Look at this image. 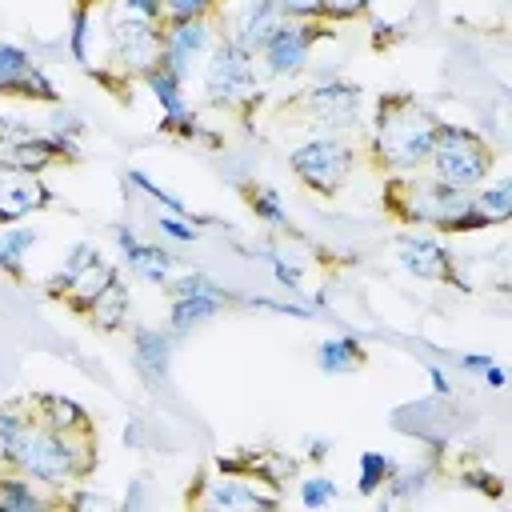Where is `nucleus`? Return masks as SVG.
I'll list each match as a JSON object with an SVG mask.
<instances>
[{"label":"nucleus","mask_w":512,"mask_h":512,"mask_svg":"<svg viewBox=\"0 0 512 512\" xmlns=\"http://www.w3.org/2000/svg\"><path fill=\"white\" fill-rule=\"evenodd\" d=\"M388 212L400 216L404 224H424V228H436V232H484L492 228V220L476 208L472 192L464 188H452L444 180H436L428 168L420 172H396L388 180Z\"/></svg>","instance_id":"1"},{"label":"nucleus","mask_w":512,"mask_h":512,"mask_svg":"<svg viewBox=\"0 0 512 512\" xmlns=\"http://www.w3.org/2000/svg\"><path fill=\"white\" fill-rule=\"evenodd\" d=\"M0 456L24 472L28 480L44 488H60L68 480H80L92 472L96 452H92V432H56L40 424L36 416L24 420V428L0 448Z\"/></svg>","instance_id":"2"},{"label":"nucleus","mask_w":512,"mask_h":512,"mask_svg":"<svg viewBox=\"0 0 512 512\" xmlns=\"http://www.w3.org/2000/svg\"><path fill=\"white\" fill-rule=\"evenodd\" d=\"M440 120L432 116V108H424L416 96L396 92L384 96L376 104L372 116V132H368V152L384 172H416L428 164L432 140H436Z\"/></svg>","instance_id":"3"},{"label":"nucleus","mask_w":512,"mask_h":512,"mask_svg":"<svg viewBox=\"0 0 512 512\" xmlns=\"http://www.w3.org/2000/svg\"><path fill=\"white\" fill-rule=\"evenodd\" d=\"M492 164H496V152H492V144L480 132L460 128V124H440L424 168L436 180L472 192V188H480L492 176Z\"/></svg>","instance_id":"4"},{"label":"nucleus","mask_w":512,"mask_h":512,"mask_svg":"<svg viewBox=\"0 0 512 512\" xmlns=\"http://www.w3.org/2000/svg\"><path fill=\"white\" fill-rule=\"evenodd\" d=\"M204 96L216 108H240L260 96V68L256 52L240 48L236 40H216L204 60Z\"/></svg>","instance_id":"5"},{"label":"nucleus","mask_w":512,"mask_h":512,"mask_svg":"<svg viewBox=\"0 0 512 512\" xmlns=\"http://www.w3.org/2000/svg\"><path fill=\"white\" fill-rule=\"evenodd\" d=\"M288 164L300 184H308L320 196H336L356 164V148L344 144L340 136H308L288 152Z\"/></svg>","instance_id":"6"},{"label":"nucleus","mask_w":512,"mask_h":512,"mask_svg":"<svg viewBox=\"0 0 512 512\" xmlns=\"http://www.w3.org/2000/svg\"><path fill=\"white\" fill-rule=\"evenodd\" d=\"M328 36H332L328 20H280L268 32V40L260 44L256 60L272 80H292V76H300L308 68L312 48L320 40H328Z\"/></svg>","instance_id":"7"},{"label":"nucleus","mask_w":512,"mask_h":512,"mask_svg":"<svg viewBox=\"0 0 512 512\" xmlns=\"http://www.w3.org/2000/svg\"><path fill=\"white\" fill-rule=\"evenodd\" d=\"M108 64L120 76H144L160 64V24L128 16L112 4L108 20Z\"/></svg>","instance_id":"8"},{"label":"nucleus","mask_w":512,"mask_h":512,"mask_svg":"<svg viewBox=\"0 0 512 512\" xmlns=\"http://www.w3.org/2000/svg\"><path fill=\"white\" fill-rule=\"evenodd\" d=\"M360 88L352 84V80H340V76H332V80H316L304 96H300V112L312 120V124H320V128H328V132H344V128H356V120H360Z\"/></svg>","instance_id":"9"},{"label":"nucleus","mask_w":512,"mask_h":512,"mask_svg":"<svg viewBox=\"0 0 512 512\" xmlns=\"http://www.w3.org/2000/svg\"><path fill=\"white\" fill-rule=\"evenodd\" d=\"M212 48V32H208V16H192V20H164L160 24V64L176 76L188 80L192 68L208 56Z\"/></svg>","instance_id":"10"},{"label":"nucleus","mask_w":512,"mask_h":512,"mask_svg":"<svg viewBox=\"0 0 512 512\" xmlns=\"http://www.w3.org/2000/svg\"><path fill=\"white\" fill-rule=\"evenodd\" d=\"M0 96H20V100H40V104H56V84L44 76V68L20 48L0 40Z\"/></svg>","instance_id":"11"},{"label":"nucleus","mask_w":512,"mask_h":512,"mask_svg":"<svg viewBox=\"0 0 512 512\" xmlns=\"http://www.w3.org/2000/svg\"><path fill=\"white\" fill-rule=\"evenodd\" d=\"M396 260L416 280H456V256L428 232H404L396 236Z\"/></svg>","instance_id":"12"},{"label":"nucleus","mask_w":512,"mask_h":512,"mask_svg":"<svg viewBox=\"0 0 512 512\" xmlns=\"http://www.w3.org/2000/svg\"><path fill=\"white\" fill-rule=\"evenodd\" d=\"M48 204H52V192L40 180V172L0 168V224H16L32 212H44Z\"/></svg>","instance_id":"13"},{"label":"nucleus","mask_w":512,"mask_h":512,"mask_svg":"<svg viewBox=\"0 0 512 512\" xmlns=\"http://www.w3.org/2000/svg\"><path fill=\"white\" fill-rule=\"evenodd\" d=\"M196 504L204 508H216V512H236V508H276L280 496L276 492H264L256 480L248 476H220V480H204V492L192 496Z\"/></svg>","instance_id":"14"},{"label":"nucleus","mask_w":512,"mask_h":512,"mask_svg":"<svg viewBox=\"0 0 512 512\" xmlns=\"http://www.w3.org/2000/svg\"><path fill=\"white\" fill-rule=\"evenodd\" d=\"M232 4H236V16H232L228 40H236L248 52H260V44L268 40V32L280 24L276 4L272 0H232Z\"/></svg>","instance_id":"15"},{"label":"nucleus","mask_w":512,"mask_h":512,"mask_svg":"<svg viewBox=\"0 0 512 512\" xmlns=\"http://www.w3.org/2000/svg\"><path fill=\"white\" fill-rule=\"evenodd\" d=\"M120 272H116V264L112 260H104L100 252L92 256V260H84L76 272H72V280H68V288H64V300L76 308V312H88L92 308V300L116 280Z\"/></svg>","instance_id":"16"},{"label":"nucleus","mask_w":512,"mask_h":512,"mask_svg":"<svg viewBox=\"0 0 512 512\" xmlns=\"http://www.w3.org/2000/svg\"><path fill=\"white\" fill-rule=\"evenodd\" d=\"M28 412H32L40 424L56 428V432H92L88 412H84L76 400L56 396V392H40V396H32V400H28Z\"/></svg>","instance_id":"17"},{"label":"nucleus","mask_w":512,"mask_h":512,"mask_svg":"<svg viewBox=\"0 0 512 512\" xmlns=\"http://www.w3.org/2000/svg\"><path fill=\"white\" fill-rule=\"evenodd\" d=\"M132 356H136V368L144 372V380L156 384L172 368V336L160 328H136L132 332Z\"/></svg>","instance_id":"18"},{"label":"nucleus","mask_w":512,"mask_h":512,"mask_svg":"<svg viewBox=\"0 0 512 512\" xmlns=\"http://www.w3.org/2000/svg\"><path fill=\"white\" fill-rule=\"evenodd\" d=\"M120 260H124V268L136 276V280H144V284H168L172 280V264H176V256L172 252H164L160 244H128L124 252H120Z\"/></svg>","instance_id":"19"},{"label":"nucleus","mask_w":512,"mask_h":512,"mask_svg":"<svg viewBox=\"0 0 512 512\" xmlns=\"http://www.w3.org/2000/svg\"><path fill=\"white\" fill-rule=\"evenodd\" d=\"M224 304H228V296H224V288H220V284H216V288H208V292H196V296H180V300H172V304H168L172 332H188V328H196V324L212 320Z\"/></svg>","instance_id":"20"},{"label":"nucleus","mask_w":512,"mask_h":512,"mask_svg":"<svg viewBox=\"0 0 512 512\" xmlns=\"http://www.w3.org/2000/svg\"><path fill=\"white\" fill-rule=\"evenodd\" d=\"M316 364L328 376H348V372H356L364 364V344L356 336H328L316 348Z\"/></svg>","instance_id":"21"},{"label":"nucleus","mask_w":512,"mask_h":512,"mask_svg":"<svg viewBox=\"0 0 512 512\" xmlns=\"http://www.w3.org/2000/svg\"><path fill=\"white\" fill-rule=\"evenodd\" d=\"M128 312H132V304H128V288L120 284V276L92 300V308L84 312L96 328H104V332H120L124 328V320H128Z\"/></svg>","instance_id":"22"},{"label":"nucleus","mask_w":512,"mask_h":512,"mask_svg":"<svg viewBox=\"0 0 512 512\" xmlns=\"http://www.w3.org/2000/svg\"><path fill=\"white\" fill-rule=\"evenodd\" d=\"M40 232L28 224H0V272L8 276H24V260L36 248Z\"/></svg>","instance_id":"23"},{"label":"nucleus","mask_w":512,"mask_h":512,"mask_svg":"<svg viewBox=\"0 0 512 512\" xmlns=\"http://www.w3.org/2000/svg\"><path fill=\"white\" fill-rule=\"evenodd\" d=\"M52 500L24 476V472H16V476H0V512H40V508H48Z\"/></svg>","instance_id":"24"},{"label":"nucleus","mask_w":512,"mask_h":512,"mask_svg":"<svg viewBox=\"0 0 512 512\" xmlns=\"http://www.w3.org/2000/svg\"><path fill=\"white\" fill-rule=\"evenodd\" d=\"M392 472H396V460H392L388 452L364 448V452L356 456V492H360V496H376V492L388 484Z\"/></svg>","instance_id":"25"},{"label":"nucleus","mask_w":512,"mask_h":512,"mask_svg":"<svg viewBox=\"0 0 512 512\" xmlns=\"http://www.w3.org/2000/svg\"><path fill=\"white\" fill-rule=\"evenodd\" d=\"M92 36H96V12H92V4H76L68 12V56L84 68L92 60Z\"/></svg>","instance_id":"26"},{"label":"nucleus","mask_w":512,"mask_h":512,"mask_svg":"<svg viewBox=\"0 0 512 512\" xmlns=\"http://www.w3.org/2000/svg\"><path fill=\"white\" fill-rule=\"evenodd\" d=\"M428 480H432V464H412V468H400V464H396V472H392L388 484L380 488V492H388V496H380V504L412 500V496H420V492L428 488Z\"/></svg>","instance_id":"27"},{"label":"nucleus","mask_w":512,"mask_h":512,"mask_svg":"<svg viewBox=\"0 0 512 512\" xmlns=\"http://www.w3.org/2000/svg\"><path fill=\"white\" fill-rule=\"evenodd\" d=\"M472 200H476V208H480L492 224H504V220L512 216V180L500 176V180H492V184H480V188H472Z\"/></svg>","instance_id":"28"},{"label":"nucleus","mask_w":512,"mask_h":512,"mask_svg":"<svg viewBox=\"0 0 512 512\" xmlns=\"http://www.w3.org/2000/svg\"><path fill=\"white\" fill-rule=\"evenodd\" d=\"M244 196H248V208H252V216H256L260 224H268V228H288V208H284V200H280L276 188H268V184H248Z\"/></svg>","instance_id":"29"},{"label":"nucleus","mask_w":512,"mask_h":512,"mask_svg":"<svg viewBox=\"0 0 512 512\" xmlns=\"http://www.w3.org/2000/svg\"><path fill=\"white\" fill-rule=\"evenodd\" d=\"M128 180H132V184H136V188H140V192H144L148 200H156V204H160L164 212H176V216H192V212H188V204H184L180 196H172V192H168L164 184H156V180H152L148 172L132 168V172H128Z\"/></svg>","instance_id":"30"},{"label":"nucleus","mask_w":512,"mask_h":512,"mask_svg":"<svg viewBox=\"0 0 512 512\" xmlns=\"http://www.w3.org/2000/svg\"><path fill=\"white\" fill-rule=\"evenodd\" d=\"M256 252H260V264L272 272V280H276L280 288H288V292H300V268H296V264H288V260H284L276 248H268V244H260Z\"/></svg>","instance_id":"31"},{"label":"nucleus","mask_w":512,"mask_h":512,"mask_svg":"<svg viewBox=\"0 0 512 512\" xmlns=\"http://www.w3.org/2000/svg\"><path fill=\"white\" fill-rule=\"evenodd\" d=\"M336 496H340V488H336V480H328L324 472L300 480V504H304V508H324V504H332Z\"/></svg>","instance_id":"32"},{"label":"nucleus","mask_w":512,"mask_h":512,"mask_svg":"<svg viewBox=\"0 0 512 512\" xmlns=\"http://www.w3.org/2000/svg\"><path fill=\"white\" fill-rule=\"evenodd\" d=\"M164 288H168V300H180V296H196V292L216 288V280H212V276H204V272H184V276L168 280Z\"/></svg>","instance_id":"33"},{"label":"nucleus","mask_w":512,"mask_h":512,"mask_svg":"<svg viewBox=\"0 0 512 512\" xmlns=\"http://www.w3.org/2000/svg\"><path fill=\"white\" fill-rule=\"evenodd\" d=\"M160 232L168 236V240H176V244H192L196 236H200V228L196 224H188V216H176V212H160Z\"/></svg>","instance_id":"34"},{"label":"nucleus","mask_w":512,"mask_h":512,"mask_svg":"<svg viewBox=\"0 0 512 512\" xmlns=\"http://www.w3.org/2000/svg\"><path fill=\"white\" fill-rule=\"evenodd\" d=\"M368 12V0H320V20H356Z\"/></svg>","instance_id":"35"},{"label":"nucleus","mask_w":512,"mask_h":512,"mask_svg":"<svg viewBox=\"0 0 512 512\" xmlns=\"http://www.w3.org/2000/svg\"><path fill=\"white\" fill-rule=\"evenodd\" d=\"M220 0H164V20H192V16H208Z\"/></svg>","instance_id":"36"},{"label":"nucleus","mask_w":512,"mask_h":512,"mask_svg":"<svg viewBox=\"0 0 512 512\" xmlns=\"http://www.w3.org/2000/svg\"><path fill=\"white\" fill-rule=\"evenodd\" d=\"M280 20H320V0H272Z\"/></svg>","instance_id":"37"},{"label":"nucleus","mask_w":512,"mask_h":512,"mask_svg":"<svg viewBox=\"0 0 512 512\" xmlns=\"http://www.w3.org/2000/svg\"><path fill=\"white\" fill-rule=\"evenodd\" d=\"M36 132H40V124H32L24 116H0V148L4 144H16L24 136H36Z\"/></svg>","instance_id":"38"},{"label":"nucleus","mask_w":512,"mask_h":512,"mask_svg":"<svg viewBox=\"0 0 512 512\" xmlns=\"http://www.w3.org/2000/svg\"><path fill=\"white\" fill-rule=\"evenodd\" d=\"M120 12H128V16H140V20H156V24H164V0H112Z\"/></svg>","instance_id":"39"},{"label":"nucleus","mask_w":512,"mask_h":512,"mask_svg":"<svg viewBox=\"0 0 512 512\" xmlns=\"http://www.w3.org/2000/svg\"><path fill=\"white\" fill-rule=\"evenodd\" d=\"M60 504H68V508H108L112 500H108V496H96V492H72V496H64Z\"/></svg>","instance_id":"40"},{"label":"nucleus","mask_w":512,"mask_h":512,"mask_svg":"<svg viewBox=\"0 0 512 512\" xmlns=\"http://www.w3.org/2000/svg\"><path fill=\"white\" fill-rule=\"evenodd\" d=\"M428 384H432V396H452V380L440 364H428Z\"/></svg>","instance_id":"41"},{"label":"nucleus","mask_w":512,"mask_h":512,"mask_svg":"<svg viewBox=\"0 0 512 512\" xmlns=\"http://www.w3.org/2000/svg\"><path fill=\"white\" fill-rule=\"evenodd\" d=\"M488 364H492L488 352H464V356H460V368H464V372H484Z\"/></svg>","instance_id":"42"},{"label":"nucleus","mask_w":512,"mask_h":512,"mask_svg":"<svg viewBox=\"0 0 512 512\" xmlns=\"http://www.w3.org/2000/svg\"><path fill=\"white\" fill-rule=\"evenodd\" d=\"M480 376H484V384H488V388H492V392H500V388H504V384H508V372H504V368H500V364H496V360H492V364H488V368H484V372H480Z\"/></svg>","instance_id":"43"},{"label":"nucleus","mask_w":512,"mask_h":512,"mask_svg":"<svg viewBox=\"0 0 512 512\" xmlns=\"http://www.w3.org/2000/svg\"><path fill=\"white\" fill-rule=\"evenodd\" d=\"M328 452H332V440L328 436H308V448H304L308 460H324Z\"/></svg>","instance_id":"44"},{"label":"nucleus","mask_w":512,"mask_h":512,"mask_svg":"<svg viewBox=\"0 0 512 512\" xmlns=\"http://www.w3.org/2000/svg\"><path fill=\"white\" fill-rule=\"evenodd\" d=\"M124 444H128V448H140V420H132V424L124 428Z\"/></svg>","instance_id":"45"}]
</instances>
